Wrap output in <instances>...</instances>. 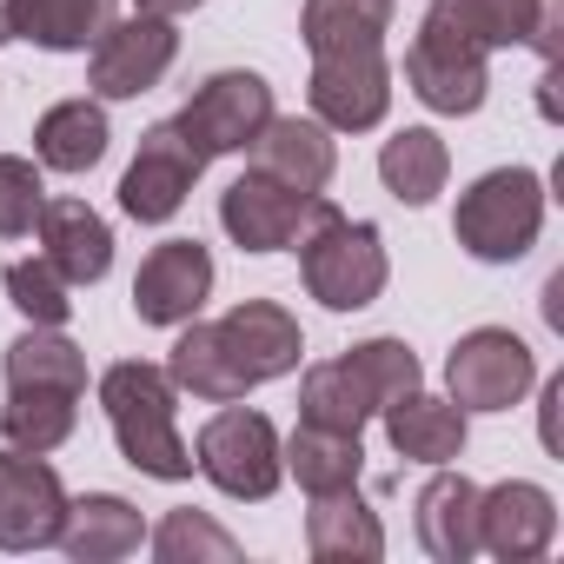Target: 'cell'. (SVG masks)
I'll use <instances>...</instances> for the list:
<instances>
[{
	"label": "cell",
	"mask_w": 564,
	"mask_h": 564,
	"mask_svg": "<svg viewBox=\"0 0 564 564\" xmlns=\"http://www.w3.org/2000/svg\"><path fill=\"white\" fill-rule=\"evenodd\" d=\"M293 252H300L306 293H313L326 313H359V306H372V300L386 293V279H392V265H386V239H379L372 219H346V213H333V219H319Z\"/></svg>",
	"instance_id": "cell-5"
},
{
	"label": "cell",
	"mask_w": 564,
	"mask_h": 564,
	"mask_svg": "<svg viewBox=\"0 0 564 564\" xmlns=\"http://www.w3.org/2000/svg\"><path fill=\"white\" fill-rule=\"evenodd\" d=\"M346 366H352V379L372 392V405L386 412L399 392H412L419 386V352L405 346V339H366V346H352L346 352Z\"/></svg>",
	"instance_id": "cell-31"
},
{
	"label": "cell",
	"mask_w": 564,
	"mask_h": 564,
	"mask_svg": "<svg viewBox=\"0 0 564 564\" xmlns=\"http://www.w3.org/2000/svg\"><path fill=\"white\" fill-rule=\"evenodd\" d=\"M87 399V352L61 339V326H34L8 346V405L0 432L14 452H54L74 438Z\"/></svg>",
	"instance_id": "cell-1"
},
{
	"label": "cell",
	"mask_w": 564,
	"mask_h": 564,
	"mask_svg": "<svg viewBox=\"0 0 564 564\" xmlns=\"http://www.w3.org/2000/svg\"><path fill=\"white\" fill-rule=\"evenodd\" d=\"M100 405H107L113 445H120V458H127L133 471H147V478H160V485L193 478V445H186L180 425H173L180 386L166 379V366L120 359V366L100 379Z\"/></svg>",
	"instance_id": "cell-2"
},
{
	"label": "cell",
	"mask_w": 564,
	"mask_h": 564,
	"mask_svg": "<svg viewBox=\"0 0 564 564\" xmlns=\"http://www.w3.org/2000/svg\"><path fill=\"white\" fill-rule=\"evenodd\" d=\"M557 538V498L531 478H505L491 491H478V551L505 557V564H531L544 557Z\"/></svg>",
	"instance_id": "cell-15"
},
{
	"label": "cell",
	"mask_w": 564,
	"mask_h": 564,
	"mask_svg": "<svg viewBox=\"0 0 564 564\" xmlns=\"http://www.w3.org/2000/svg\"><path fill=\"white\" fill-rule=\"evenodd\" d=\"M193 465H199L206 485H219L226 498H272L279 478H286V458H279V432H272V419L252 412V405H239V399L199 425Z\"/></svg>",
	"instance_id": "cell-7"
},
{
	"label": "cell",
	"mask_w": 564,
	"mask_h": 564,
	"mask_svg": "<svg viewBox=\"0 0 564 564\" xmlns=\"http://www.w3.org/2000/svg\"><path fill=\"white\" fill-rule=\"evenodd\" d=\"M445 173H452V153H445V140L432 127H405L379 153V180H386V193L399 206H432L445 193Z\"/></svg>",
	"instance_id": "cell-27"
},
{
	"label": "cell",
	"mask_w": 564,
	"mask_h": 564,
	"mask_svg": "<svg viewBox=\"0 0 564 564\" xmlns=\"http://www.w3.org/2000/svg\"><path fill=\"white\" fill-rule=\"evenodd\" d=\"M8 300H14V313H21L28 326H67V313H74L67 279L47 265V252H41V259H14V265H8Z\"/></svg>",
	"instance_id": "cell-32"
},
{
	"label": "cell",
	"mask_w": 564,
	"mask_h": 564,
	"mask_svg": "<svg viewBox=\"0 0 564 564\" xmlns=\"http://www.w3.org/2000/svg\"><path fill=\"white\" fill-rule=\"evenodd\" d=\"M300 419L326 425V432H366V419H379V405L352 379L346 359H326V366H306V379H300Z\"/></svg>",
	"instance_id": "cell-28"
},
{
	"label": "cell",
	"mask_w": 564,
	"mask_h": 564,
	"mask_svg": "<svg viewBox=\"0 0 564 564\" xmlns=\"http://www.w3.org/2000/svg\"><path fill=\"white\" fill-rule=\"evenodd\" d=\"M213 293V252L199 239H166L133 272V313L140 326H186Z\"/></svg>",
	"instance_id": "cell-14"
},
{
	"label": "cell",
	"mask_w": 564,
	"mask_h": 564,
	"mask_svg": "<svg viewBox=\"0 0 564 564\" xmlns=\"http://www.w3.org/2000/svg\"><path fill=\"white\" fill-rule=\"evenodd\" d=\"M306 100H313V120H326L333 133H366V127H379L386 107H392L386 47H366V54H313Z\"/></svg>",
	"instance_id": "cell-12"
},
{
	"label": "cell",
	"mask_w": 564,
	"mask_h": 564,
	"mask_svg": "<svg viewBox=\"0 0 564 564\" xmlns=\"http://www.w3.org/2000/svg\"><path fill=\"white\" fill-rule=\"evenodd\" d=\"M166 379L180 392H193V399H213V405H232V399L252 392V379L239 372V359H232V346L219 333V319H199V313L186 319V333H180V346L166 359Z\"/></svg>",
	"instance_id": "cell-23"
},
{
	"label": "cell",
	"mask_w": 564,
	"mask_h": 564,
	"mask_svg": "<svg viewBox=\"0 0 564 564\" xmlns=\"http://www.w3.org/2000/svg\"><path fill=\"white\" fill-rule=\"evenodd\" d=\"M219 333H226V346H232V359H239V372H246L252 386L286 379V372H300V359H306V333H300V319L279 306V300H239V306L219 319Z\"/></svg>",
	"instance_id": "cell-16"
},
{
	"label": "cell",
	"mask_w": 564,
	"mask_h": 564,
	"mask_svg": "<svg viewBox=\"0 0 564 564\" xmlns=\"http://www.w3.org/2000/svg\"><path fill=\"white\" fill-rule=\"evenodd\" d=\"M252 166L279 173V180H293L306 193H319L339 166V147H333V127L326 120H300V113H272L252 140Z\"/></svg>",
	"instance_id": "cell-20"
},
{
	"label": "cell",
	"mask_w": 564,
	"mask_h": 564,
	"mask_svg": "<svg viewBox=\"0 0 564 564\" xmlns=\"http://www.w3.org/2000/svg\"><path fill=\"white\" fill-rule=\"evenodd\" d=\"M265 120H272V87H265V74H252V67H226V74L199 80L193 100L173 113L180 140H186L199 160L246 153V147L259 140Z\"/></svg>",
	"instance_id": "cell-8"
},
{
	"label": "cell",
	"mask_w": 564,
	"mask_h": 564,
	"mask_svg": "<svg viewBox=\"0 0 564 564\" xmlns=\"http://www.w3.org/2000/svg\"><path fill=\"white\" fill-rule=\"evenodd\" d=\"M386 438H392V452L399 458H412V465H452L458 452H465V405H452V399H432V392H399L386 412Z\"/></svg>",
	"instance_id": "cell-18"
},
{
	"label": "cell",
	"mask_w": 564,
	"mask_h": 564,
	"mask_svg": "<svg viewBox=\"0 0 564 564\" xmlns=\"http://www.w3.org/2000/svg\"><path fill=\"white\" fill-rule=\"evenodd\" d=\"M107 107L100 100H61L34 127V160L54 173H94L107 160Z\"/></svg>",
	"instance_id": "cell-25"
},
{
	"label": "cell",
	"mask_w": 564,
	"mask_h": 564,
	"mask_svg": "<svg viewBox=\"0 0 564 564\" xmlns=\"http://www.w3.org/2000/svg\"><path fill=\"white\" fill-rule=\"evenodd\" d=\"M279 458H286V471L300 478L306 498L346 491V485H359V471H366L359 432H326V425H306V419H300V432H293L286 445H279Z\"/></svg>",
	"instance_id": "cell-26"
},
{
	"label": "cell",
	"mask_w": 564,
	"mask_h": 564,
	"mask_svg": "<svg viewBox=\"0 0 564 564\" xmlns=\"http://www.w3.org/2000/svg\"><path fill=\"white\" fill-rule=\"evenodd\" d=\"M339 206L326 193H306L293 180H279L265 166H246L226 193H219V226L232 232L239 252H286L300 246L319 219H333Z\"/></svg>",
	"instance_id": "cell-6"
},
{
	"label": "cell",
	"mask_w": 564,
	"mask_h": 564,
	"mask_svg": "<svg viewBox=\"0 0 564 564\" xmlns=\"http://www.w3.org/2000/svg\"><path fill=\"white\" fill-rule=\"evenodd\" d=\"M41 166L21 160V153H0V239H28L34 219H41Z\"/></svg>",
	"instance_id": "cell-33"
},
{
	"label": "cell",
	"mask_w": 564,
	"mask_h": 564,
	"mask_svg": "<svg viewBox=\"0 0 564 564\" xmlns=\"http://www.w3.org/2000/svg\"><path fill=\"white\" fill-rule=\"evenodd\" d=\"M399 0H306L300 8V41L306 54H366L386 47Z\"/></svg>",
	"instance_id": "cell-24"
},
{
	"label": "cell",
	"mask_w": 564,
	"mask_h": 564,
	"mask_svg": "<svg viewBox=\"0 0 564 564\" xmlns=\"http://www.w3.org/2000/svg\"><path fill=\"white\" fill-rule=\"evenodd\" d=\"M419 544L438 564H465L478 557V485L452 465L432 471V485L419 491Z\"/></svg>",
	"instance_id": "cell-21"
},
{
	"label": "cell",
	"mask_w": 564,
	"mask_h": 564,
	"mask_svg": "<svg viewBox=\"0 0 564 564\" xmlns=\"http://www.w3.org/2000/svg\"><path fill=\"white\" fill-rule=\"evenodd\" d=\"M306 551L319 564H372V557H386L379 511L359 498V485L313 498V511H306Z\"/></svg>",
	"instance_id": "cell-19"
},
{
	"label": "cell",
	"mask_w": 564,
	"mask_h": 564,
	"mask_svg": "<svg viewBox=\"0 0 564 564\" xmlns=\"http://www.w3.org/2000/svg\"><path fill=\"white\" fill-rule=\"evenodd\" d=\"M531 379H538V359H531V346H524L518 333H505V326L465 333V339L452 346V359H445L452 405H465V412H511V405L531 392Z\"/></svg>",
	"instance_id": "cell-9"
},
{
	"label": "cell",
	"mask_w": 564,
	"mask_h": 564,
	"mask_svg": "<svg viewBox=\"0 0 564 564\" xmlns=\"http://www.w3.org/2000/svg\"><path fill=\"white\" fill-rule=\"evenodd\" d=\"M34 232H41L47 265L67 279V286H94V279H107V265H113V232H107V219H100L87 199H41Z\"/></svg>",
	"instance_id": "cell-17"
},
{
	"label": "cell",
	"mask_w": 564,
	"mask_h": 564,
	"mask_svg": "<svg viewBox=\"0 0 564 564\" xmlns=\"http://www.w3.org/2000/svg\"><path fill=\"white\" fill-rule=\"evenodd\" d=\"M538 8H544V0H458L465 28H471L491 54H498V47H531Z\"/></svg>",
	"instance_id": "cell-34"
},
{
	"label": "cell",
	"mask_w": 564,
	"mask_h": 564,
	"mask_svg": "<svg viewBox=\"0 0 564 564\" xmlns=\"http://www.w3.org/2000/svg\"><path fill=\"white\" fill-rule=\"evenodd\" d=\"M140 14H160V21H180V14H193V8H206V0H133Z\"/></svg>",
	"instance_id": "cell-35"
},
{
	"label": "cell",
	"mask_w": 564,
	"mask_h": 564,
	"mask_svg": "<svg viewBox=\"0 0 564 564\" xmlns=\"http://www.w3.org/2000/svg\"><path fill=\"white\" fill-rule=\"evenodd\" d=\"M113 21V0H21V41L47 54H80Z\"/></svg>",
	"instance_id": "cell-29"
},
{
	"label": "cell",
	"mask_w": 564,
	"mask_h": 564,
	"mask_svg": "<svg viewBox=\"0 0 564 564\" xmlns=\"http://www.w3.org/2000/svg\"><path fill=\"white\" fill-rule=\"evenodd\" d=\"M173 54H180L173 21H160V14L107 21L100 41H94V54H87V87L100 100H140V94H153L166 80Z\"/></svg>",
	"instance_id": "cell-10"
},
{
	"label": "cell",
	"mask_w": 564,
	"mask_h": 564,
	"mask_svg": "<svg viewBox=\"0 0 564 564\" xmlns=\"http://www.w3.org/2000/svg\"><path fill=\"white\" fill-rule=\"evenodd\" d=\"M538 226H544V180L531 166H491L458 193V213H452L458 246L485 265L524 259L538 246Z\"/></svg>",
	"instance_id": "cell-3"
},
{
	"label": "cell",
	"mask_w": 564,
	"mask_h": 564,
	"mask_svg": "<svg viewBox=\"0 0 564 564\" xmlns=\"http://www.w3.org/2000/svg\"><path fill=\"white\" fill-rule=\"evenodd\" d=\"M485 61H491V47L465 28L458 0H432L425 21H419V41L405 47V87L432 113H478L485 87H491Z\"/></svg>",
	"instance_id": "cell-4"
},
{
	"label": "cell",
	"mask_w": 564,
	"mask_h": 564,
	"mask_svg": "<svg viewBox=\"0 0 564 564\" xmlns=\"http://www.w3.org/2000/svg\"><path fill=\"white\" fill-rule=\"evenodd\" d=\"M67 524V485L47 452H0V551H41Z\"/></svg>",
	"instance_id": "cell-11"
},
{
	"label": "cell",
	"mask_w": 564,
	"mask_h": 564,
	"mask_svg": "<svg viewBox=\"0 0 564 564\" xmlns=\"http://www.w3.org/2000/svg\"><path fill=\"white\" fill-rule=\"evenodd\" d=\"M199 173H206V160L180 140L173 120L147 127V133H140V153H133V166H127V180H120V206H127V219H140V226L173 219V213L186 206V193H193Z\"/></svg>",
	"instance_id": "cell-13"
},
{
	"label": "cell",
	"mask_w": 564,
	"mask_h": 564,
	"mask_svg": "<svg viewBox=\"0 0 564 564\" xmlns=\"http://www.w3.org/2000/svg\"><path fill=\"white\" fill-rule=\"evenodd\" d=\"M21 41V0H0V47Z\"/></svg>",
	"instance_id": "cell-36"
},
{
	"label": "cell",
	"mask_w": 564,
	"mask_h": 564,
	"mask_svg": "<svg viewBox=\"0 0 564 564\" xmlns=\"http://www.w3.org/2000/svg\"><path fill=\"white\" fill-rule=\"evenodd\" d=\"M153 551H160V564H199V557L232 564L239 557V538L219 531L206 511H166L160 531H153Z\"/></svg>",
	"instance_id": "cell-30"
},
{
	"label": "cell",
	"mask_w": 564,
	"mask_h": 564,
	"mask_svg": "<svg viewBox=\"0 0 564 564\" xmlns=\"http://www.w3.org/2000/svg\"><path fill=\"white\" fill-rule=\"evenodd\" d=\"M140 538H147V518H140L127 498L87 491V498H67V524H61L54 544H61L74 564H113V557L140 551Z\"/></svg>",
	"instance_id": "cell-22"
}]
</instances>
